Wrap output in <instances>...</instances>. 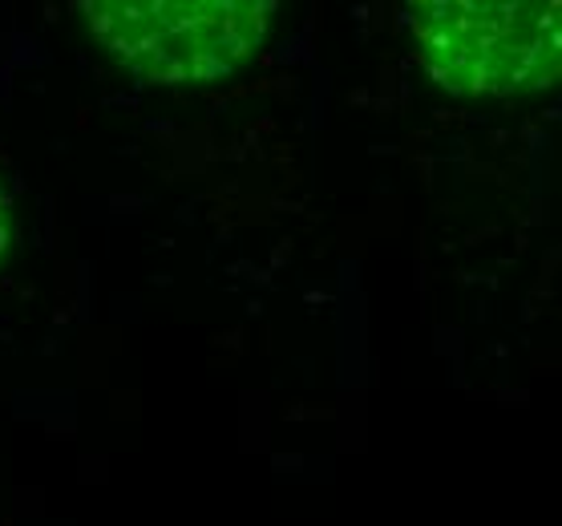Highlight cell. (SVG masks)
I'll list each match as a JSON object with an SVG mask.
<instances>
[{
	"label": "cell",
	"instance_id": "1",
	"mask_svg": "<svg viewBox=\"0 0 562 526\" xmlns=\"http://www.w3.org/2000/svg\"><path fill=\"white\" fill-rule=\"evenodd\" d=\"M405 13L441 90L518 98L559 81L562 9L554 0H422Z\"/></svg>",
	"mask_w": 562,
	"mask_h": 526
},
{
	"label": "cell",
	"instance_id": "3",
	"mask_svg": "<svg viewBox=\"0 0 562 526\" xmlns=\"http://www.w3.org/2000/svg\"><path fill=\"white\" fill-rule=\"evenodd\" d=\"M13 239H16V227H13V203H9V194L0 187V264L9 259L13 251Z\"/></svg>",
	"mask_w": 562,
	"mask_h": 526
},
{
	"label": "cell",
	"instance_id": "2",
	"mask_svg": "<svg viewBox=\"0 0 562 526\" xmlns=\"http://www.w3.org/2000/svg\"><path fill=\"white\" fill-rule=\"evenodd\" d=\"M81 21L122 69L150 86H203L251 61L271 0H81Z\"/></svg>",
	"mask_w": 562,
	"mask_h": 526
}]
</instances>
